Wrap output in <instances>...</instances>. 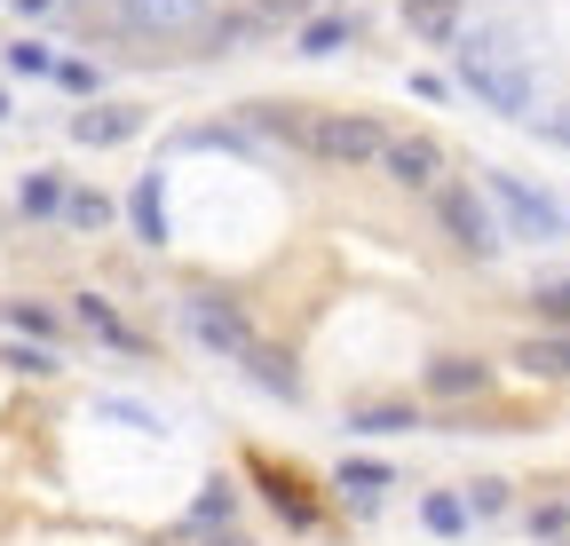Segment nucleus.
<instances>
[{
  "label": "nucleus",
  "instance_id": "f257e3e1",
  "mask_svg": "<svg viewBox=\"0 0 570 546\" xmlns=\"http://www.w3.org/2000/svg\"><path fill=\"white\" fill-rule=\"evenodd\" d=\"M460 80L491 103V111H508V119H523L531 103H539V88H531V63H523V48L508 40V32H468L460 40Z\"/></svg>",
  "mask_w": 570,
  "mask_h": 546
},
{
  "label": "nucleus",
  "instance_id": "f03ea898",
  "mask_svg": "<svg viewBox=\"0 0 570 546\" xmlns=\"http://www.w3.org/2000/svg\"><path fill=\"white\" fill-rule=\"evenodd\" d=\"M302 151H309L317 167H381V151H389V127H381L373 111H317Z\"/></svg>",
  "mask_w": 570,
  "mask_h": 546
},
{
  "label": "nucleus",
  "instance_id": "7ed1b4c3",
  "mask_svg": "<svg viewBox=\"0 0 570 546\" xmlns=\"http://www.w3.org/2000/svg\"><path fill=\"white\" fill-rule=\"evenodd\" d=\"M183 325H190V340H198V349L230 357V365H246V357L262 349L254 317H246V309H238L230 294H183Z\"/></svg>",
  "mask_w": 570,
  "mask_h": 546
},
{
  "label": "nucleus",
  "instance_id": "20e7f679",
  "mask_svg": "<svg viewBox=\"0 0 570 546\" xmlns=\"http://www.w3.org/2000/svg\"><path fill=\"white\" fill-rule=\"evenodd\" d=\"M428 198H436V222H444V238H452L468 261H491V254H499V222H491V207H483L475 182H452V175H444Z\"/></svg>",
  "mask_w": 570,
  "mask_h": 546
},
{
  "label": "nucleus",
  "instance_id": "39448f33",
  "mask_svg": "<svg viewBox=\"0 0 570 546\" xmlns=\"http://www.w3.org/2000/svg\"><path fill=\"white\" fill-rule=\"evenodd\" d=\"M246 475L262 484V499H269L285 523H294V530H317V523H325V499H317V484H309L302 467H285L277 451H246Z\"/></svg>",
  "mask_w": 570,
  "mask_h": 546
},
{
  "label": "nucleus",
  "instance_id": "423d86ee",
  "mask_svg": "<svg viewBox=\"0 0 570 546\" xmlns=\"http://www.w3.org/2000/svg\"><path fill=\"white\" fill-rule=\"evenodd\" d=\"M381 167H389L396 190H436V182L452 175L444 143H436L428 127H396V135H389V151H381Z\"/></svg>",
  "mask_w": 570,
  "mask_h": 546
},
{
  "label": "nucleus",
  "instance_id": "0eeeda50",
  "mask_svg": "<svg viewBox=\"0 0 570 546\" xmlns=\"http://www.w3.org/2000/svg\"><path fill=\"white\" fill-rule=\"evenodd\" d=\"M491 207L508 215V230H515V238H531V246L562 238V207H554L547 190H531L523 175H491Z\"/></svg>",
  "mask_w": 570,
  "mask_h": 546
},
{
  "label": "nucleus",
  "instance_id": "6e6552de",
  "mask_svg": "<svg viewBox=\"0 0 570 546\" xmlns=\"http://www.w3.org/2000/svg\"><path fill=\"white\" fill-rule=\"evenodd\" d=\"M420 388L436 396V404H475L491 388V365L483 357H428L420 365Z\"/></svg>",
  "mask_w": 570,
  "mask_h": 546
},
{
  "label": "nucleus",
  "instance_id": "1a4fd4ad",
  "mask_svg": "<svg viewBox=\"0 0 570 546\" xmlns=\"http://www.w3.org/2000/svg\"><path fill=\"white\" fill-rule=\"evenodd\" d=\"M135 135H142V111L135 103H88V111H71V143H88V151L135 143Z\"/></svg>",
  "mask_w": 570,
  "mask_h": 546
},
{
  "label": "nucleus",
  "instance_id": "9d476101",
  "mask_svg": "<svg viewBox=\"0 0 570 546\" xmlns=\"http://www.w3.org/2000/svg\"><path fill=\"white\" fill-rule=\"evenodd\" d=\"M119 9H127V24H135V32L175 40V32H198V24L214 17V0H119Z\"/></svg>",
  "mask_w": 570,
  "mask_h": 546
},
{
  "label": "nucleus",
  "instance_id": "9b49d317",
  "mask_svg": "<svg viewBox=\"0 0 570 546\" xmlns=\"http://www.w3.org/2000/svg\"><path fill=\"white\" fill-rule=\"evenodd\" d=\"M71 317H80V325H88L96 340H111V349L142 357V332H135V325H127V317H119V309H111L104 294H71Z\"/></svg>",
  "mask_w": 570,
  "mask_h": 546
},
{
  "label": "nucleus",
  "instance_id": "f8f14e48",
  "mask_svg": "<svg viewBox=\"0 0 570 546\" xmlns=\"http://www.w3.org/2000/svg\"><path fill=\"white\" fill-rule=\"evenodd\" d=\"M515 373H531V380H570V332H523V340H515Z\"/></svg>",
  "mask_w": 570,
  "mask_h": 546
},
{
  "label": "nucleus",
  "instance_id": "ddd939ff",
  "mask_svg": "<svg viewBox=\"0 0 570 546\" xmlns=\"http://www.w3.org/2000/svg\"><path fill=\"white\" fill-rule=\"evenodd\" d=\"M127 215H135L142 246H167V182H159V175H142V182H135V207H127Z\"/></svg>",
  "mask_w": 570,
  "mask_h": 546
},
{
  "label": "nucleus",
  "instance_id": "4468645a",
  "mask_svg": "<svg viewBox=\"0 0 570 546\" xmlns=\"http://www.w3.org/2000/svg\"><path fill=\"white\" fill-rule=\"evenodd\" d=\"M348 428H356V436H404V428H420V413H412L404 396H389V404H356Z\"/></svg>",
  "mask_w": 570,
  "mask_h": 546
},
{
  "label": "nucleus",
  "instance_id": "2eb2a0df",
  "mask_svg": "<svg viewBox=\"0 0 570 546\" xmlns=\"http://www.w3.org/2000/svg\"><path fill=\"white\" fill-rule=\"evenodd\" d=\"M333 484H341L356 507H373V499L389 492V467H381V459H341V467H333Z\"/></svg>",
  "mask_w": 570,
  "mask_h": 546
},
{
  "label": "nucleus",
  "instance_id": "dca6fc26",
  "mask_svg": "<svg viewBox=\"0 0 570 546\" xmlns=\"http://www.w3.org/2000/svg\"><path fill=\"white\" fill-rule=\"evenodd\" d=\"M246 373H254V380H262L269 396H285V404H294V396H302V373H294V365H285V349H269V340H262V349L246 357Z\"/></svg>",
  "mask_w": 570,
  "mask_h": 546
},
{
  "label": "nucleus",
  "instance_id": "f3484780",
  "mask_svg": "<svg viewBox=\"0 0 570 546\" xmlns=\"http://www.w3.org/2000/svg\"><path fill=\"white\" fill-rule=\"evenodd\" d=\"M404 24L420 40H452L460 32V0H404Z\"/></svg>",
  "mask_w": 570,
  "mask_h": 546
},
{
  "label": "nucleus",
  "instance_id": "a211bd4d",
  "mask_svg": "<svg viewBox=\"0 0 570 546\" xmlns=\"http://www.w3.org/2000/svg\"><path fill=\"white\" fill-rule=\"evenodd\" d=\"M206 56H230V48H246V40H262V24L246 17V9H230V17H206Z\"/></svg>",
  "mask_w": 570,
  "mask_h": 546
},
{
  "label": "nucleus",
  "instance_id": "6ab92c4d",
  "mask_svg": "<svg viewBox=\"0 0 570 546\" xmlns=\"http://www.w3.org/2000/svg\"><path fill=\"white\" fill-rule=\"evenodd\" d=\"M420 523H428V530H444V538H460V530H468V499L428 492V499H420Z\"/></svg>",
  "mask_w": 570,
  "mask_h": 546
},
{
  "label": "nucleus",
  "instance_id": "aec40b11",
  "mask_svg": "<svg viewBox=\"0 0 570 546\" xmlns=\"http://www.w3.org/2000/svg\"><path fill=\"white\" fill-rule=\"evenodd\" d=\"M309 9H317V0H246V17H254L262 32H277V24H309Z\"/></svg>",
  "mask_w": 570,
  "mask_h": 546
},
{
  "label": "nucleus",
  "instance_id": "412c9836",
  "mask_svg": "<svg viewBox=\"0 0 570 546\" xmlns=\"http://www.w3.org/2000/svg\"><path fill=\"white\" fill-rule=\"evenodd\" d=\"M63 222H71V230H104V222H111V198H104V190H71V198H63Z\"/></svg>",
  "mask_w": 570,
  "mask_h": 546
},
{
  "label": "nucleus",
  "instance_id": "4be33fe9",
  "mask_svg": "<svg viewBox=\"0 0 570 546\" xmlns=\"http://www.w3.org/2000/svg\"><path fill=\"white\" fill-rule=\"evenodd\" d=\"M531 309H539L547 325H570V269H562V278H539V286H531Z\"/></svg>",
  "mask_w": 570,
  "mask_h": 546
},
{
  "label": "nucleus",
  "instance_id": "5701e85b",
  "mask_svg": "<svg viewBox=\"0 0 570 546\" xmlns=\"http://www.w3.org/2000/svg\"><path fill=\"white\" fill-rule=\"evenodd\" d=\"M341 40H348V17H309L302 24V56H333Z\"/></svg>",
  "mask_w": 570,
  "mask_h": 546
},
{
  "label": "nucleus",
  "instance_id": "b1692460",
  "mask_svg": "<svg viewBox=\"0 0 570 546\" xmlns=\"http://www.w3.org/2000/svg\"><path fill=\"white\" fill-rule=\"evenodd\" d=\"M63 198H71L63 175H32V182H24V215H63Z\"/></svg>",
  "mask_w": 570,
  "mask_h": 546
},
{
  "label": "nucleus",
  "instance_id": "393cba45",
  "mask_svg": "<svg viewBox=\"0 0 570 546\" xmlns=\"http://www.w3.org/2000/svg\"><path fill=\"white\" fill-rule=\"evenodd\" d=\"M9 325L32 340H56V309H40V301H9Z\"/></svg>",
  "mask_w": 570,
  "mask_h": 546
},
{
  "label": "nucleus",
  "instance_id": "a878e982",
  "mask_svg": "<svg viewBox=\"0 0 570 546\" xmlns=\"http://www.w3.org/2000/svg\"><path fill=\"white\" fill-rule=\"evenodd\" d=\"M468 515H508V484H499V475L468 484Z\"/></svg>",
  "mask_w": 570,
  "mask_h": 546
},
{
  "label": "nucleus",
  "instance_id": "bb28decb",
  "mask_svg": "<svg viewBox=\"0 0 570 546\" xmlns=\"http://www.w3.org/2000/svg\"><path fill=\"white\" fill-rule=\"evenodd\" d=\"M190 523L223 530V523H230V484H206V499H198V515H190Z\"/></svg>",
  "mask_w": 570,
  "mask_h": 546
},
{
  "label": "nucleus",
  "instance_id": "cd10ccee",
  "mask_svg": "<svg viewBox=\"0 0 570 546\" xmlns=\"http://www.w3.org/2000/svg\"><path fill=\"white\" fill-rule=\"evenodd\" d=\"M9 365L40 380V373H56V349H40V340H17V349H9Z\"/></svg>",
  "mask_w": 570,
  "mask_h": 546
},
{
  "label": "nucleus",
  "instance_id": "c85d7f7f",
  "mask_svg": "<svg viewBox=\"0 0 570 546\" xmlns=\"http://www.w3.org/2000/svg\"><path fill=\"white\" fill-rule=\"evenodd\" d=\"M9 63H17V72H56V56H48L40 40H17V48H9Z\"/></svg>",
  "mask_w": 570,
  "mask_h": 546
},
{
  "label": "nucleus",
  "instance_id": "c756f323",
  "mask_svg": "<svg viewBox=\"0 0 570 546\" xmlns=\"http://www.w3.org/2000/svg\"><path fill=\"white\" fill-rule=\"evenodd\" d=\"M48 80H63L71 96H88V88H96V72H88V63H56V72H48Z\"/></svg>",
  "mask_w": 570,
  "mask_h": 546
},
{
  "label": "nucleus",
  "instance_id": "7c9ffc66",
  "mask_svg": "<svg viewBox=\"0 0 570 546\" xmlns=\"http://www.w3.org/2000/svg\"><path fill=\"white\" fill-rule=\"evenodd\" d=\"M547 135H554V143L570 151V111H554V119H547Z\"/></svg>",
  "mask_w": 570,
  "mask_h": 546
},
{
  "label": "nucleus",
  "instance_id": "2f4dec72",
  "mask_svg": "<svg viewBox=\"0 0 570 546\" xmlns=\"http://www.w3.org/2000/svg\"><path fill=\"white\" fill-rule=\"evenodd\" d=\"M17 9H24V17H48V9H56V0H17Z\"/></svg>",
  "mask_w": 570,
  "mask_h": 546
},
{
  "label": "nucleus",
  "instance_id": "473e14b6",
  "mask_svg": "<svg viewBox=\"0 0 570 546\" xmlns=\"http://www.w3.org/2000/svg\"><path fill=\"white\" fill-rule=\"evenodd\" d=\"M214 546H246V538H214Z\"/></svg>",
  "mask_w": 570,
  "mask_h": 546
},
{
  "label": "nucleus",
  "instance_id": "72a5a7b5",
  "mask_svg": "<svg viewBox=\"0 0 570 546\" xmlns=\"http://www.w3.org/2000/svg\"><path fill=\"white\" fill-rule=\"evenodd\" d=\"M0 119H9V96H0Z\"/></svg>",
  "mask_w": 570,
  "mask_h": 546
}]
</instances>
